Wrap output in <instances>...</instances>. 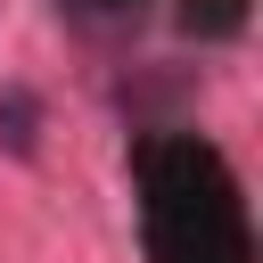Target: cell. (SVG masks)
Here are the masks:
<instances>
[{
    "label": "cell",
    "instance_id": "obj_4",
    "mask_svg": "<svg viewBox=\"0 0 263 263\" xmlns=\"http://www.w3.org/2000/svg\"><path fill=\"white\" fill-rule=\"evenodd\" d=\"M66 16H82V25H132L148 0H58Z\"/></svg>",
    "mask_w": 263,
    "mask_h": 263
},
{
    "label": "cell",
    "instance_id": "obj_1",
    "mask_svg": "<svg viewBox=\"0 0 263 263\" xmlns=\"http://www.w3.org/2000/svg\"><path fill=\"white\" fill-rule=\"evenodd\" d=\"M132 214L148 263H255L247 189L205 132L173 123L132 140Z\"/></svg>",
    "mask_w": 263,
    "mask_h": 263
},
{
    "label": "cell",
    "instance_id": "obj_2",
    "mask_svg": "<svg viewBox=\"0 0 263 263\" xmlns=\"http://www.w3.org/2000/svg\"><path fill=\"white\" fill-rule=\"evenodd\" d=\"M173 16H181V33H189V41H238V33H247V16H255V0H181Z\"/></svg>",
    "mask_w": 263,
    "mask_h": 263
},
{
    "label": "cell",
    "instance_id": "obj_3",
    "mask_svg": "<svg viewBox=\"0 0 263 263\" xmlns=\"http://www.w3.org/2000/svg\"><path fill=\"white\" fill-rule=\"evenodd\" d=\"M0 148H16V156H33V148H41V99H33L25 82H8V90H0Z\"/></svg>",
    "mask_w": 263,
    "mask_h": 263
}]
</instances>
